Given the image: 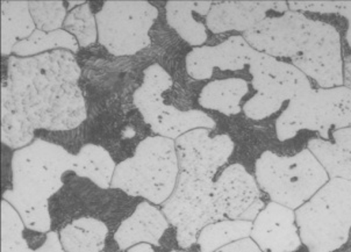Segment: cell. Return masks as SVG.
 Wrapping results in <instances>:
<instances>
[{
	"instance_id": "obj_1",
	"label": "cell",
	"mask_w": 351,
	"mask_h": 252,
	"mask_svg": "<svg viewBox=\"0 0 351 252\" xmlns=\"http://www.w3.org/2000/svg\"><path fill=\"white\" fill-rule=\"evenodd\" d=\"M80 73L71 51L53 50L32 58L10 56L3 83L35 129L69 131L88 116Z\"/></svg>"
},
{
	"instance_id": "obj_2",
	"label": "cell",
	"mask_w": 351,
	"mask_h": 252,
	"mask_svg": "<svg viewBox=\"0 0 351 252\" xmlns=\"http://www.w3.org/2000/svg\"><path fill=\"white\" fill-rule=\"evenodd\" d=\"M75 160L76 155L61 145L41 138L14 151L12 190L4 192L3 200L14 207L27 229L49 233V199L63 188V175L73 172Z\"/></svg>"
},
{
	"instance_id": "obj_3",
	"label": "cell",
	"mask_w": 351,
	"mask_h": 252,
	"mask_svg": "<svg viewBox=\"0 0 351 252\" xmlns=\"http://www.w3.org/2000/svg\"><path fill=\"white\" fill-rule=\"evenodd\" d=\"M180 172L175 141L150 136L138 143L133 156L117 165L111 188L163 205L175 191Z\"/></svg>"
},
{
	"instance_id": "obj_4",
	"label": "cell",
	"mask_w": 351,
	"mask_h": 252,
	"mask_svg": "<svg viewBox=\"0 0 351 252\" xmlns=\"http://www.w3.org/2000/svg\"><path fill=\"white\" fill-rule=\"evenodd\" d=\"M306 252H335L350 238L351 181L329 179L295 212Z\"/></svg>"
},
{
	"instance_id": "obj_5",
	"label": "cell",
	"mask_w": 351,
	"mask_h": 252,
	"mask_svg": "<svg viewBox=\"0 0 351 252\" xmlns=\"http://www.w3.org/2000/svg\"><path fill=\"white\" fill-rule=\"evenodd\" d=\"M256 181L272 203L298 210L329 181L324 166L308 149L293 156L264 151L255 164Z\"/></svg>"
},
{
	"instance_id": "obj_6",
	"label": "cell",
	"mask_w": 351,
	"mask_h": 252,
	"mask_svg": "<svg viewBox=\"0 0 351 252\" xmlns=\"http://www.w3.org/2000/svg\"><path fill=\"white\" fill-rule=\"evenodd\" d=\"M351 127V90L340 86L311 88L291 100L276 121L279 141H289L302 130L317 131L330 140V133Z\"/></svg>"
},
{
	"instance_id": "obj_7",
	"label": "cell",
	"mask_w": 351,
	"mask_h": 252,
	"mask_svg": "<svg viewBox=\"0 0 351 252\" xmlns=\"http://www.w3.org/2000/svg\"><path fill=\"white\" fill-rule=\"evenodd\" d=\"M158 10L143 0H108L96 14L98 38L114 56H132L152 45Z\"/></svg>"
},
{
	"instance_id": "obj_8",
	"label": "cell",
	"mask_w": 351,
	"mask_h": 252,
	"mask_svg": "<svg viewBox=\"0 0 351 252\" xmlns=\"http://www.w3.org/2000/svg\"><path fill=\"white\" fill-rule=\"evenodd\" d=\"M255 96L245 103L243 112L252 120H264L275 114L282 105L299 93L312 88L308 78L289 62L278 61L257 53L249 65Z\"/></svg>"
},
{
	"instance_id": "obj_9",
	"label": "cell",
	"mask_w": 351,
	"mask_h": 252,
	"mask_svg": "<svg viewBox=\"0 0 351 252\" xmlns=\"http://www.w3.org/2000/svg\"><path fill=\"white\" fill-rule=\"evenodd\" d=\"M213 183L180 172L175 191L162 205L163 214L176 229L177 243L184 250L197 244L199 234L206 225L221 221L212 200Z\"/></svg>"
},
{
	"instance_id": "obj_10",
	"label": "cell",
	"mask_w": 351,
	"mask_h": 252,
	"mask_svg": "<svg viewBox=\"0 0 351 252\" xmlns=\"http://www.w3.org/2000/svg\"><path fill=\"white\" fill-rule=\"evenodd\" d=\"M312 23L313 19L302 12L287 11L267 16L242 36L256 51L291 61L305 49Z\"/></svg>"
},
{
	"instance_id": "obj_11",
	"label": "cell",
	"mask_w": 351,
	"mask_h": 252,
	"mask_svg": "<svg viewBox=\"0 0 351 252\" xmlns=\"http://www.w3.org/2000/svg\"><path fill=\"white\" fill-rule=\"evenodd\" d=\"M291 64L320 88L343 86V58L339 31L329 23L313 20L305 49L298 58L291 60Z\"/></svg>"
},
{
	"instance_id": "obj_12",
	"label": "cell",
	"mask_w": 351,
	"mask_h": 252,
	"mask_svg": "<svg viewBox=\"0 0 351 252\" xmlns=\"http://www.w3.org/2000/svg\"><path fill=\"white\" fill-rule=\"evenodd\" d=\"M212 200L220 220L255 221L264 203L255 178L241 164L225 168L212 186Z\"/></svg>"
},
{
	"instance_id": "obj_13",
	"label": "cell",
	"mask_w": 351,
	"mask_h": 252,
	"mask_svg": "<svg viewBox=\"0 0 351 252\" xmlns=\"http://www.w3.org/2000/svg\"><path fill=\"white\" fill-rule=\"evenodd\" d=\"M210 130L198 128L176 140L180 171L195 179L213 181L219 168L234 153L233 140L228 135L210 136Z\"/></svg>"
},
{
	"instance_id": "obj_14",
	"label": "cell",
	"mask_w": 351,
	"mask_h": 252,
	"mask_svg": "<svg viewBox=\"0 0 351 252\" xmlns=\"http://www.w3.org/2000/svg\"><path fill=\"white\" fill-rule=\"evenodd\" d=\"M243 36L234 35L218 46L193 48L186 56V71L197 81L210 79L215 68L222 71H239L250 65L257 55Z\"/></svg>"
},
{
	"instance_id": "obj_15",
	"label": "cell",
	"mask_w": 351,
	"mask_h": 252,
	"mask_svg": "<svg viewBox=\"0 0 351 252\" xmlns=\"http://www.w3.org/2000/svg\"><path fill=\"white\" fill-rule=\"evenodd\" d=\"M250 237L263 252H299L304 247L293 210L272 201L257 215Z\"/></svg>"
},
{
	"instance_id": "obj_16",
	"label": "cell",
	"mask_w": 351,
	"mask_h": 252,
	"mask_svg": "<svg viewBox=\"0 0 351 252\" xmlns=\"http://www.w3.org/2000/svg\"><path fill=\"white\" fill-rule=\"evenodd\" d=\"M290 11L287 1H213L206 16V27L213 34L250 31L275 12Z\"/></svg>"
},
{
	"instance_id": "obj_17",
	"label": "cell",
	"mask_w": 351,
	"mask_h": 252,
	"mask_svg": "<svg viewBox=\"0 0 351 252\" xmlns=\"http://www.w3.org/2000/svg\"><path fill=\"white\" fill-rule=\"evenodd\" d=\"M169 227L170 223L163 212L149 201H143L119 225L114 241L120 250H128L142 243L160 247Z\"/></svg>"
},
{
	"instance_id": "obj_18",
	"label": "cell",
	"mask_w": 351,
	"mask_h": 252,
	"mask_svg": "<svg viewBox=\"0 0 351 252\" xmlns=\"http://www.w3.org/2000/svg\"><path fill=\"white\" fill-rule=\"evenodd\" d=\"M1 252H66L60 234L40 233L38 237L27 236V228L19 213L11 203H1Z\"/></svg>"
},
{
	"instance_id": "obj_19",
	"label": "cell",
	"mask_w": 351,
	"mask_h": 252,
	"mask_svg": "<svg viewBox=\"0 0 351 252\" xmlns=\"http://www.w3.org/2000/svg\"><path fill=\"white\" fill-rule=\"evenodd\" d=\"M145 123L157 136L177 140L182 135L198 128L214 129L217 123L210 115L198 110L180 111L173 105H165V100L142 115Z\"/></svg>"
},
{
	"instance_id": "obj_20",
	"label": "cell",
	"mask_w": 351,
	"mask_h": 252,
	"mask_svg": "<svg viewBox=\"0 0 351 252\" xmlns=\"http://www.w3.org/2000/svg\"><path fill=\"white\" fill-rule=\"evenodd\" d=\"M332 141L312 138L307 149L320 162L330 179L351 181V127L332 131Z\"/></svg>"
},
{
	"instance_id": "obj_21",
	"label": "cell",
	"mask_w": 351,
	"mask_h": 252,
	"mask_svg": "<svg viewBox=\"0 0 351 252\" xmlns=\"http://www.w3.org/2000/svg\"><path fill=\"white\" fill-rule=\"evenodd\" d=\"M213 1L171 0L165 5L167 21L190 46L202 47L207 41L206 26L195 14L207 16Z\"/></svg>"
},
{
	"instance_id": "obj_22",
	"label": "cell",
	"mask_w": 351,
	"mask_h": 252,
	"mask_svg": "<svg viewBox=\"0 0 351 252\" xmlns=\"http://www.w3.org/2000/svg\"><path fill=\"white\" fill-rule=\"evenodd\" d=\"M108 228L91 216L73 220L60 231V240L66 252H103Z\"/></svg>"
},
{
	"instance_id": "obj_23",
	"label": "cell",
	"mask_w": 351,
	"mask_h": 252,
	"mask_svg": "<svg viewBox=\"0 0 351 252\" xmlns=\"http://www.w3.org/2000/svg\"><path fill=\"white\" fill-rule=\"evenodd\" d=\"M36 31L29 1H1V54L10 56L16 43Z\"/></svg>"
},
{
	"instance_id": "obj_24",
	"label": "cell",
	"mask_w": 351,
	"mask_h": 252,
	"mask_svg": "<svg viewBox=\"0 0 351 252\" xmlns=\"http://www.w3.org/2000/svg\"><path fill=\"white\" fill-rule=\"evenodd\" d=\"M249 92V85L242 78L213 81L202 88L199 96L200 106L222 114L237 115L241 112V100Z\"/></svg>"
},
{
	"instance_id": "obj_25",
	"label": "cell",
	"mask_w": 351,
	"mask_h": 252,
	"mask_svg": "<svg viewBox=\"0 0 351 252\" xmlns=\"http://www.w3.org/2000/svg\"><path fill=\"white\" fill-rule=\"evenodd\" d=\"M114 160L105 148L97 144H85L80 148L75 160L73 172L80 178H88L98 188H111L114 176Z\"/></svg>"
},
{
	"instance_id": "obj_26",
	"label": "cell",
	"mask_w": 351,
	"mask_h": 252,
	"mask_svg": "<svg viewBox=\"0 0 351 252\" xmlns=\"http://www.w3.org/2000/svg\"><path fill=\"white\" fill-rule=\"evenodd\" d=\"M35 128L31 121L20 113L12 99L8 86L1 88V142L11 149H23L35 140Z\"/></svg>"
},
{
	"instance_id": "obj_27",
	"label": "cell",
	"mask_w": 351,
	"mask_h": 252,
	"mask_svg": "<svg viewBox=\"0 0 351 252\" xmlns=\"http://www.w3.org/2000/svg\"><path fill=\"white\" fill-rule=\"evenodd\" d=\"M252 221L222 220L206 225L199 234L197 244L200 252H214L226 245L250 236Z\"/></svg>"
},
{
	"instance_id": "obj_28",
	"label": "cell",
	"mask_w": 351,
	"mask_h": 252,
	"mask_svg": "<svg viewBox=\"0 0 351 252\" xmlns=\"http://www.w3.org/2000/svg\"><path fill=\"white\" fill-rule=\"evenodd\" d=\"M48 50H68L76 54L80 50V45L76 38L64 29L51 33L36 29L27 40L16 43L13 48V54L18 58H32L47 53Z\"/></svg>"
},
{
	"instance_id": "obj_29",
	"label": "cell",
	"mask_w": 351,
	"mask_h": 252,
	"mask_svg": "<svg viewBox=\"0 0 351 252\" xmlns=\"http://www.w3.org/2000/svg\"><path fill=\"white\" fill-rule=\"evenodd\" d=\"M63 27L76 38L77 42L83 48L91 46L98 38L96 16H93L88 3L73 8L66 16Z\"/></svg>"
},
{
	"instance_id": "obj_30",
	"label": "cell",
	"mask_w": 351,
	"mask_h": 252,
	"mask_svg": "<svg viewBox=\"0 0 351 252\" xmlns=\"http://www.w3.org/2000/svg\"><path fill=\"white\" fill-rule=\"evenodd\" d=\"M32 18L36 29L51 33L63 27L68 8L61 0L56 1H29Z\"/></svg>"
},
{
	"instance_id": "obj_31",
	"label": "cell",
	"mask_w": 351,
	"mask_h": 252,
	"mask_svg": "<svg viewBox=\"0 0 351 252\" xmlns=\"http://www.w3.org/2000/svg\"><path fill=\"white\" fill-rule=\"evenodd\" d=\"M287 5L290 11L340 14L343 16L348 23L346 40L351 49V1H287Z\"/></svg>"
},
{
	"instance_id": "obj_32",
	"label": "cell",
	"mask_w": 351,
	"mask_h": 252,
	"mask_svg": "<svg viewBox=\"0 0 351 252\" xmlns=\"http://www.w3.org/2000/svg\"><path fill=\"white\" fill-rule=\"evenodd\" d=\"M214 252H263L260 247L256 244L252 237H247L240 241L234 242L230 244L226 245L223 248L219 249Z\"/></svg>"
},
{
	"instance_id": "obj_33",
	"label": "cell",
	"mask_w": 351,
	"mask_h": 252,
	"mask_svg": "<svg viewBox=\"0 0 351 252\" xmlns=\"http://www.w3.org/2000/svg\"><path fill=\"white\" fill-rule=\"evenodd\" d=\"M343 86L351 90V54L343 60Z\"/></svg>"
},
{
	"instance_id": "obj_34",
	"label": "cell",
	"mask_w": 351,
	"mask_h": 252,
	"mask_svg": "<svg viewBox=\"0 0 351 252\" xmlns=\"http://www.w3.org/2000/svg\"><path fill=\"white\" fill-rule=\"evenodd\" d=\"M128 252H157L150 244L142 243V244L135 245L133 248L128 249Z\"/></svg>"
},
{
	"instance_id": "obj_35",
	"label": "cell",
	"mask_w": 351,
	"mask_h": 252,
	"mask_svg": "<svg viewBox=\"0 0 351 252\" xmlns=\"http://www.w3.org/2000/svg\"><path fill=\"white\" fill-rule=\"evenodd\" d=\"M171 252H187V251H182V250H172Z\"/></svg>"
},
{
	"instance_id": "obj_36",
	"label": "cell",
	"mask_w": 351,
	"mask_h": 252,
	"mask_svg": "<svg viewBox=\"0 0 351 252\" xmlns=\"http://www.w3.org/2000/svg\"><path fill=\"white\" fill-rule=\"evenodd\" d=\"M350 252H351V250H350Z\"/></svg>"
},
{
	"instance_id": "obj_37",
	"label": "cell",
	"mask_w": 351,
	"mask_h": 252,
	"mask_svg": "<svg viewBox=\"0 0 351 252\" xmlns=\"http://www.w3.org/2000/svg\"><path fill=\"white\" fill-rule=\"evenodd\" d=\"M104 252V251H103Z\"/></svg>"
}]
</instances>
